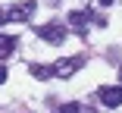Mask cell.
I'll return each mask as SVG.
<instances>
[{
  "label": "cell",
  "instance_id": "30bf717a",
  "mask_svg": "<svg viewBox=\"0 0 122 113\" xmlns=\"http://www.w3.org/2000/svg\"><path fill=\"white\" fill-rule=\"evenodd\" d=\"M116 0H97V6H113Z\"/></svg>",
  "mask_w": 122,
  "mask_h": 113
},
{
  "label": "cell",
  "instance_id": "9c48e42d",
  "mask_svg": "<svg viewBox=\"0 0 122 113\" xmlns=\"http://www.w3.org/2000/svg\"><path fill=\"white\" fill-rule=\"evenodd\" d=\"M6 79H10V69H6V63H0V85H3Z\"/></svg>",
  "mask_w": 122,
  "mask_h": 113
},
{
  "label": "cell",
  "instance_id": "8992f818",
  "mask_svg": "<svg viewBox=\"0 0 122 113\" xmlns=\"http://www.w3.org/2000/svg\"><path fill=\"white\" fill-rule=\"evenodd\" d=\"M16 44H19V41H16L13 35H3V32H0V63H6V60L16 54Z\"/></svg>",
  "mask_w": 122,
  "mask_h": 113
},
{
  "label": "cell",
  "instance_id": "7a4b0ae2",
  "mask_svg": "<svg viewBox=\"0 0 122 113\" xmlns=\"http://www.w3.org/2000/svg\"><path fill=\"white\" fill-rule=\"evenodd\" d=\"M81 66H85V57L75 54V57H60V60H53V63H50V69H53L56 79H72V75L81 69Z\"/></svg>",
  "mask_w": 122,
  "mask_h": 113
},
{
  "label": "cell",
  "instance_id": "3957f363",
  "mask_svg": "<svg viewBox=\"0 0 122 113\" xmlns=\"http://www.w3.org/2000/svg\"><path fill=\"white\" fill-rule=\"evenodd\" d=\"M35 10H38V0H22V3L6 10V22H28L35 16Z\"/></svg>",
  "mask_w": 122,
  "mask_h": 113
},
{
  "label": "cell",
  "instance_id": "5b68a950",
  "mask_svg": "<svg viewBox=\"0 0 122 113\" xmlns=\"http://www.w3.org/2000/svg\"><path fill=\"white\" fill-rule=\"evenodd\" d=\"M88 22H91V10H72L69 13V28L72 32L88 35Z\"/></svg>",
  "mask_w": 122,
  "mask_h": 113
},
{
  "label": "cell",
  "instance_id": "ba28073f",
  "mask_svg": "<svg viewBox=\"0 0 122 113\" xmlns=\"http://www.w3.org/2000/svg\"><path fill=\"white\" fill-rule=\"evenodd\" d=\"M50 113H88V110H85L81 104H53Z\"/></svg>",
  "mask_w": 122,
  "mask_h": 113
},
{
  "label": "cell",
  "instance_id": "4fadbf2b",
  "mask_svg": "<svg viewBox=\"0 0 122 113\" xmlns=\"http://www.w3.org/2000/svg\"><path fill=\"white\" fill-rule=\"evenodd\" d=\"M119 85H122V66H119Z\"/></svg>",
  "mask_w": 122,
  "mask_h": 113
},
{
  "label": "cell",
  "instance_id": "8fae6325",
  "mask_svg": "<svg viewBox=\"0 0 122 113\" xmlns=\"http://www.w3.org/2000/svg\"><path fill=\"white\" fill-rule=\"evenodd\" d=\"M3 22H6V10H0V25H3Z\"/></svg>",
  "mask_w": 122,
  "mask_h": 113
},
{
  "label": "cell",
  "instance_id": "7c38bea8",
  "mask_svg": "<svg viewBox=\"0 0 122 113\" xmlns=\"http://www.w3.org/2000/svg\"><path fill=\"white\" fill-rule=\"evenodd\" d=\"M47 3H50V6H60V0H47Z\"/></svg>",
  "mask_w": 122,
  "mask_h": 113
},
{
  "label": "cell",
  "instance_id": "277c9868",
  "mask_svg": "<svg viewBox=\"0 0 122 113\" xmlns=\"http://www.w3.org/2000/svg\"><path fill=\"white\" fill-rule=\"evenodd\" d=\"M97 97H100V104L103 107H119L122 104V85H103L100 91H97Z\"/></svg>",
  "mask_w": 122,
  "mask_h": 113
},
{
  "label": "cell",
  "instance_id": "52a82bcc",
  "mask_svg": "<svg viewBox=\"0 0 122 113\" xmlns=\"http://www.w3.org/2000/svg\"><path fill=\"white\" fill-rule=\"evenodd\" d=\"M28 75H35L38 82H47V79H53V69L47 63H28Z\"/></svg>",
  "mask_w": 122,
  "mask_h": 113
},
{
  "label": "cell",
  "instance_id": "6da1fadb",
  "mask_svg": "<svg viewBox=\"0 0 122 113\" xmlns=\"http://www.w3.org/2000/svg\"><path fill=\"white\" fill-rule=\"evenodd\" d=\"M35 35H38L41 41H47V44H63L66 35H69V28L63 25V22L50 19V22H44V25H35Z\"/></svg>",
  "mask_w": 122,
  "mask_h": 113
}]
</instances>
